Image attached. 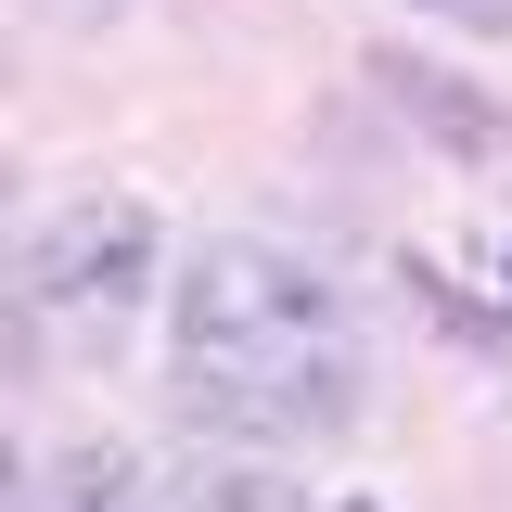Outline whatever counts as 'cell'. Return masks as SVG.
<instances>
[{
    "label": "cell",
    "instance_id": "1",
    "mask_svg": "<svg viewBox=\"0 0 512 512\" xmlns=\"http://www.w3.org/2000/svg\"><path fill=\"white\" fill-rule=\"evenodd\" d=\"M167 372L231 436H346L359 423V320L282 244H205L167 308Z\"/></svg>",
    "mask_w": 512,
    "mask_h": 512
},
{
    "label": "cell",
    "instance_id": "2",
    "mask_svg": "<svg viewBox=\"0 0 512 512\" xmlns=\"http://www.w3.org/2000/svg\"><path fill=\"white\" fill-rule=\"evenodd\" d=\"M141 269H154V205H128V192H77V205H52V218L26 231L13 295H39V308H128Z\"/></svg>",
    "mask_w": 512,
    "mask_h": 512
},
{
    "label": "cell",
    "instance_id": "3",
    "mask_svg": "<svg viewBox=\"0 0 512 512\" xmlns=\"http://www.w3.org/2000/svg\"><path fill=\"white\" fill-rule=\"evenodd\" d=\"M372 77L410 103V128H423V141L474 154V167H487V154H512V116L474 90V77H448V64H423V52H372Z\"/></svg>",
    "mask_w": 512,
    "mask_h": 512
},
{
    "label": "cell",
    "instance_id": "4",
    "mask_svg": "<svg viewBox=\"0 0 512 512\" xmlns=\"http://www.w3.org/2000/svg\"><path fill=\"white\" fill-rule=\"evenodd\" d=\"M167 512H308V487L269 474V461H180L167 474Z\"/></svg>",
    "mask_w": 512,
    "mask_h": 512
},
{
    "label": "cell",
    "instance_id": "5",
    "mask_svg": "<svg viewBox=\"0 0 512 512\" xmlns=\"http://www.w3.org/2000/svg\"><path fill=\"white\" fill-rule=\"evenodd\" d=\"M128 500H141V474H128L116 448H77V461H52L39 487L13 474V512H128Z\"/></svg>",
    "mask_w": 512,
    "mask_h": 512
},
{
    "label": "cell",
    "instance_id": "6",
    "mask_svg": "<svg viewBox=\"0 0 512 512\" xmlns=\"http://www.w3.org/2000/svg\"><path fill=\"white\" fill-rule=\"evenodd\" d=\"M423 320H436V333H461L474 359H512V308H500V295H461V282H436V269H423Z\"/></svg>",
    "mask_w": 512,
    "mask_h": 512
},
{
    "label": "cell",
    "instance_id": "7",
    "mask_svg": "<svg viewBox=\"0 0 512 512\" xmlns=\"http://www.w3.org/2000/svg\"><path fill=\"white\" fill-rule=\"evenodd\" d=\"M436 26H461V39H512V0H423Z\"/></svg>",
    "mask_w": 512,
    "mask_h": 512
}]
</instances>
